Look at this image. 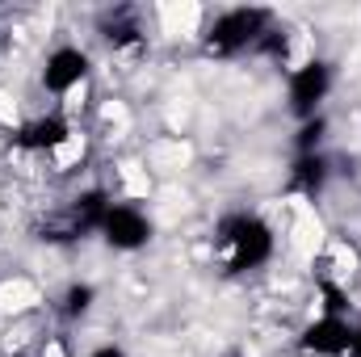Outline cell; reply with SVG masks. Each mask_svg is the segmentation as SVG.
I'll return each mask as SVG.
<instances>
[{
    "mask_svg": "<svg viewBox=\"0 0 361 357\" xmlns=\"http://www.w3.org/2000/svg\"><path fill=\"white\" fill-rule=\"evenodd\" d=\"M353 332H357V345H353V353H361V324L353 328Z\"/></svg>",
    "mask_w": 361,
    "mask_h": 357,
    "instance_id": "9c48e42d",
    "label": "cell"
},
{
    "mask_svg": "<svg viewBox=\"0 0 361 357\" xmlns=\"http://www.w3.org/2000/svg\"><path fill=\"white\" fill-rule=\"evenodd\" d=\"M89 303H92V286H72V290H68V311H72V315L89 311Z\"/></svg>",
    "mask_w": 361,
    "mask_h": 357,
    "instance_id": "ba28073f",
    "label": "cell"
},
{
    "mask_svg": "<svg viewBox=\"0 0 361 357\" xmlns=\"http://www.w3.org/2000/svg\"><path fill=\"white\" fill-rule=\"evenodd\" d=\"M277 240H273V227L257 214H235L227 227H223V257L231 273H244V269H261L273 257Z\"/></svg>",
    "mask_w": 361,
    "mask_h": 357,
    "instance_id": "6da1fadb",
    "label": "cell"
},
{
    "mask_svg": "<svg viewBox=\"0 0 361 357\" xmlns=\"http://www.w3.org/2000/svg\"><path fill=\"white\" fill-rule=\"evenodd\" d=\"M68 122L59 118V114H51V118H38V122H30V126H21V135H17V147H25V152H55V147H63L68 143Z\"/></svg>",
    "mask_w": 361,
    "mask_h": 357,
    "instance_id": "52a82bcc",
    "label": "cell"
},
{
    "mask_svg": "<svg viewBox=\"0 0 361 357\" xmlns=\"http://www.w3.org/2000/svg\"><path fill=\"white\" fill-rule=\"evenodd\" d=\"M328 89H332V68L324 59H307L302 68L290 72V109L298 118H315V109L324 105Z\"/></svg>",
    "mask_w": 361,
    "mask_h": 357,
    "instance_id": "3957f363",
    "label": "cell"
},
{
    "mask_svg": "<svg viewBox=\"0 0 361 357\" xmlns=\"http://www.w3.org/2000/svg\"><path fill=\"white\" fill-rule=\"evenodd\" d=\"M101 236L109 248L118 253H135L152 240V219L139 210V206H109L105 219H101Z\"/></svg>",
    "mask_w": 361,
    "mask_h": 357,
    "instance_id": "277c9868",
    "label": "cell"
},
{
    "mask_svg": "<svg viewBox=\"0 0 361 357\" xmlns=\"http://www.w3.org/2000/svg\"><path fill=\"white\" fill-rule=\"evenodd\" d=\"M89 76V55L80 47H59L47 55V68H42V85L51 92H72L85 85Z\"/></svg>",
    "mask_w": 361,
    "mask_h": 357,
    "instance_id": "8992f818",
    "label": "cell"
},
{
    "mask_svg": "<svg viewBox=\"0 0 361 357\" xmlns=\"http://www.w3.org/2000/svg\"><path fill=\"white\" fill-rule=\"evenodd\" d=\"M265 21H269L265 8H231V13L214 17V25L206 30V47L214 55H235L248 42H257V34L265 30Z\"/></svg>",
    "mask_w": 361,
    "mask_h": 357,
    "instance_id": "7a4b0ae2",
    "label": "cell"
},
{
    "mask_svg": "<svg viewBox=\"0 0 361 357\" xmlns=\"http://www.w3.org/2000/svg\"><path fill=\"white\" fill-rule=\"evenodd\" d=\"M353 345H357L353 324L332 315V311L319 315L315 324H307V332H302V349H311L319 357H345V353H353Z\"/></svg>",
    "mask_w": 361,
    "mask_h": 357,
    "instance_id": "5b68a950",
    "label": "cell"
}]
</instances>
